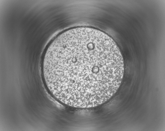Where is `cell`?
<instances>
[{
  "label": "cell",
  "mask_w": 165,
  "mask_h": 131,
  "mask_svg": "<svg viewBox=\"0 0 165 131\" xmlns=\"http://www.w3.org/2000/svg\"><path fill=\"white\" fill-rule=\"evenodd\" d=\"M41 70L45 85L64 103L79 107L101 104L120 87L123 59L114 40L95 29L66 30L51 42Z\"/></svg>",
  "instance_id": "cell-1"
}]
</instances>
